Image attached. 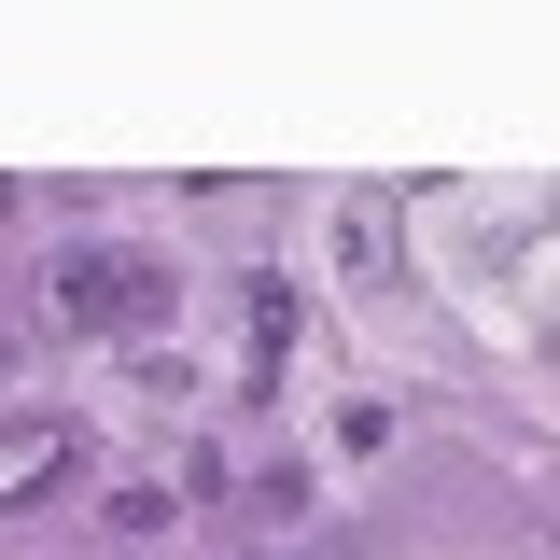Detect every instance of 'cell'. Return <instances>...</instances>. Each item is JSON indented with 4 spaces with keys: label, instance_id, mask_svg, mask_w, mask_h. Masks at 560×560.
Masks as SVG:
<instances>
[{
    "label": "cell",
    "instance_id": "obj_4",
    "mask_svg": "<svg viewBox=\"0 0 560 560\" xmlns=\"http://www.w3.org/2000/svg\"><path fill=\"white\" fill-rule=\"evenodd\" d=\"M14 210H28V183H0V224H14Z\"/></svg>",
    "mask_w": 560,
    "mask_h": 560
},
{
    "label": "cell",
    "instance_id": "obj_1",
    "mask_svg": "<svg viewBox=\"0 0 560 560\" xmlns=\"http://www.w3.org/2000/svg\"><path fill=\"white\" fill-rule=\"evenodd\" d=\"M43 308H57V323H168L183 280L154 267V253H70V267L43 280Z\"/></svg>",
    "mask_w": 560,
    "mask_h": 560
},
{
    "label": "cell",
    "instance_id": "obj_2",
    "mask_svg": "<svg viewBox=\"0 0 560 560\" xmlns=\"http://www.w3.org/2000/svg\"><path fill=\"white\" fill-rule=\"evenodd\" d=\"M84 477V420L70 407H14L0 420V504H43V490Z\"/></svg>",
    "mask_w": 560,
    "mask_h": 560
},
{
    "label": "cell",
    "instance_id": "obj_3",
    "mask_svg": "<svg viewBox=\"0 0 560 560\" xmlns=\"http://www.w3.org/2000/svg\"><path fill=\"white\" fill-rule=\"evenodd\" d=\"M253 350H267V364L294 350V294H280V280H253Z\"/></svg>",
    "mask_w": 560,
    "mask_h": 560
}]
</instances>
